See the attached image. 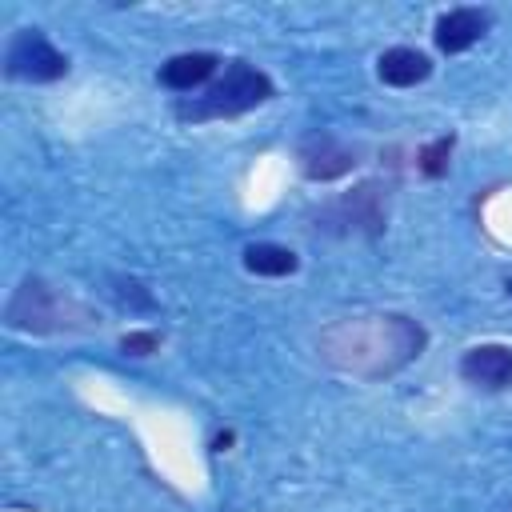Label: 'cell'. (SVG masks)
Instances as JSON below:
<instances>
[{"label": "cell", "mask_w": 512, "mask_h": 512, "mask_svg": "<svg viewBox=\"0 0 512 512\" xmlns=\"http://www.w3.org/2000/svg\"><path fill=\"white\" fill-rule=\"evenodd\" d=\"M428 344V332L400 316V312H384V316H352V320H340L332 328L320 332L316 348L320 356L340 368V372H352V376H364V380H376V376H388L396 368H404L408 360H416Z\"/></svg>", "instance_id": "obj_1"}, {"label": "cell", "mask_w": 512, "mask_h": 512, "mask_svg": "<svg viewBox=\"0 0 512 512\" xmlns=\"http://www.w3.org/2000/svg\"><path fill=\"white\" fill-rule=\"evenodd\" d=\"M272 96H276V84L264 68H256L248 60H228L220 80H212L200 96H184L176 104V120H184V124L232 120V116H244L260 104H268Z\"/></svg>", "instance_id": "obj_2"}, {"label": "cell", "mask_w": 512, "mask_h": 512, "mask_svg": "<svg viewBox=\"0 0 512 512\" xmlns=\"http://www.w3.org/2000/svg\"><path fill=\"white\" fill-rule=\"evenodd\" d=\"M4 328L32 336L76 332V328H92V312L56 284H48L44 276H24L4 304Z\"/></svg>", "instance_id": "obj_3"}, {"label": "cell", "mask_w": 512, "mask_h": 512, "mask_svg": "<svg viewBox=\"0 0 512 512\" xmlns=\"http://www.w3.org/2000/svg\"><path fill=\"white\" fill-rule=\"evenodd\" d=\"M316 220H320L316 224L320 232H336V236L364 232V236H376L388 224V188H380L376 180H364L352 192L328 200Z\"/></svg>", "instance_id": "obj_4"}, {"label": "cell", "mask_w": 512, "mask_h": 512, "mask_svg": "<svg viewBox=\"0 0 512 512\" xmlns=\"http://www.w3.org/2000/svg\"><path fill=\"white\" fill-rule=\"evenodd\" d=\"M68 56L40 32V28H20L8 48H4V76L8 80H28V84H52L68 76Z\"/></svg>", "instance_id": "obj_5"}, {"label": "cell", "mask_w": 512, "mask_h": 512, "mask_svg": "<svg viewBox=\"0 0 512 512\" xmlns=\"http://www.w3.org/2000/svg\"><path fill=\"white\" fill-rule=\"evenodd\" d=\"M356 164H360V152H356L352 144H344L336 132H308V136L296 144V168H300V176L312 180V184L340 180V176H348Z\"/></svg>", "instance_id": "obj_6"}, {"label": "cell", "mask_w": 512, "mask_h": 512, "mask_svg": "<svg viewBox=\"0 0 512 512\" xmlns=\"http://www.w3.org/2000/svg\"><path fill=\"white\" fill-rule=\"evenodd\" d=\"M492 28V12L488 8H448L436 16V28H432V40L440 52L456 56V52H468L472 44H480Z\"/></svg>", "instance_id": "obj_7"}, {"label": "cell", "mask_w": 512, "mask_h": 512, "mask_svg": "<svg viewBox=\"0 0 512 512\" xmlns=\"http://www.w3.org/2000/svg\"><path fill=\"white\" fill-rule=\"evenodd\" d=\"M460 376L472 388L504 392L512 388V344H476L460 356Z\"/></svg>", "instance_id": "obj_8"}, {"label": "cell", "mask_w": 512, "mask_h": 512, "mask_svg": "<svg viewBox=\"0 0 512 512\" xmlns=\"http://www.w3.org/2000/svg\"><path fill=\"white\" fill-rule=\"evenodd\" d=\"M220 64H224V60H220L216 52H176V56H168V60L160 64L156 80H160L164 88H172V92H196L200 84H208V80L216 76Z\"/></svg>", "instance_id": "obj_9"}, {"label": "cell", "mask_w": 512, "mask_h": 512, "mask_svg": "<svg viewBox=\"0 0 512 512\" xmlns=\"http://www.w3.org/2000/svg\"><path fill=\"white\" fill-rule=\"evenodd\" d=\"M376 76L392 88H412V84H424L432 76V60L428 52L420 48H408V44H396V48H384L380 60H376Z\"/></svg>", "instance_id": "obj_10"}, {"label": "cell", "mask_w": 512, "mask_h": 512, "mask_svg": "<svg viewBox=\"0 0 512 512\" xmlns=\"http://www.w3.org/2000/svg\"><path fill=\"white\" fill-rule=\"evenodd\" d=\"M244 268L252 276H292L300 268V256L284 244H272V240H256L244 248Z\"/></svg>", "instance_id": "obj_11"}, {"label": "cell", "mask_w": 512, "mask_h": 512, "mask_svg": "<svg viewBox=\"0 0 512 512\" xmlns=\"http://www.w3.org/2000/svg\"><path fill=\"white\" fill-rule=\"evenodd\" d=\"M452 148H456V136H452V132H448V136H436V140H428V144L416 152V168H420V176H428V180H440V176L448 172Z\"/></svg>", "instance_id": "obj_12"}, {"label": "cell", "mask_w": 512, "mask_h": 512, "mask_svg": "<svg viewBox=\"0 0 512 512\" xmlns=\"http://www.w3.org/2000/svg\"><path fill=\"white\" fill-rule=\"evenodd\" d=\"M112 300L128 312H156V296L136 276H112Z\"/></svg>", "instance_id": "obj_13"}, {"label": "cell", "mask_w": 512, "mask_h": 512, "mask_svg": "<svg viewBox=\"0 0 512 512\" xmlns=\"http://www.w3.org/2000/svg\"><path fill=\"white\" fill-rule=\"evenodd\" d=\"M156 348H160V332L156 328H132V332L120 336V352L124 356H136L140 360V356H152Z\"/></svg>", "instance_id": "obj_14"}, {"label": "cell", "mask_w": 512, "mask_h": 512, "mask_svg": "<svg viewBox=\"0 0 512 512\" xmlns=\"http://www.w3.org/2000/svg\"><path fill=\"white\" fill-rule=\"evenodd\" d=\"M232 440H236V432H216V436H212V452H228Z\"/></svg>", "instance_id": "obj_15"}, {"label": "cell", "mask_w": 512, "mask_h": 512, "mask_svg": "<svg viewBox=\"0 0 512 512\" xmlns=\"http://www.w3.org/2000/svg\"><path fill=\"white\" fill-rule=\"evenodd\" d=\"M504 288H508V296H512V280H508V284H504Z\"/></svg>", "instance_id": "obj_16"}]
</instances>
